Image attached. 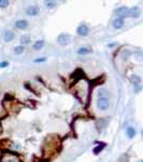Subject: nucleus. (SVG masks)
<instances>
[{
    "instance_id": "19",
    "label": "nucleus",
    "mask_w": 143,
    "mask_h": 162,
    "mask_svg": "<svg viewBox=\"0 0 143 162\" xmlns=\"http://www.w3.org/2000/svg\"><path fill=\"white\" fill-rule=\"evenodd\" d=\"M7 66H9V63L6 62V61H4V62L0 63V68H6Z\"/></svg>"
},
{
    "instance_id": "15",
    "label": "nucleus",
    "mask_w": 143,
    "mask_h": 162,
    "mask_svg": "<svg viewBox=\"0 0 143 162\" xmlns=\"http://www.w3.org/2000/svg\"><path fill=\"white\" fill-rule=\"evenodd\" d=\"M90 52H92V50H89V49L87 48H80L78 50V54H80V55H85V54H88Z\"/></svg>"
},
{
    "instance_id": "16",
    "label": "nucleus",
    "mask_w": 143,
    "mask_h": 162,
    "mask_svg": "<svg viewBox=\"0 0 143 162\" xmlns=\"http://www.w3.org/2000/svg\"><path fill=\"white\" fill-rule=\"evenodd\" d=\"M24 50H25V49H24V47L23 46H17L14 48V53L18 55V54H22L23 52H24Z\"/></svg>"
},
{
    "instance_id": "22",
    "label": "nucleus",
    "mask_w": 143,
    "mask_h": 162,
    "mask_svg": "<svg viewBox=\"0 0 143 162\" xmlns=\"http://www.w3.org/2000/svg\"><path fill=\"white\" fill-rule=\"evenodd\" d=\"M60 1H62V0H60Z\"/></svg>"
},
{
    "instance_id": "23",
    "label": "nucleus",
    "mask_w": 143,
    "mask_h": 162,
    "mask_svg": "<svg viewBox=\"0 0 143 162\" xmlns=\"http://www.w3.org/2000/svg\"><path fill=\"white\" fill-rule=\"evenodd\" d=\"M140 162H142V161H140Z\"/></svg>"
},
{
    "instance_id": "14",
    "label": "nucleus",
    "mask_w": 143,
    "mask_h": 162,
    "mask_svg": "<svg viewBox=\"0 0 143 162\" xmlns=\"http://www.w3.org/2000/svg\"><path fill=\"white\" fill-rule=\"evenodd\" d=\"M21 42H22V44H28L30 42V37L28 35H24L21 37Z\"/></svg>"
},
{
    "instance_id": "17",
    "label": "nucleus",
    "mask_w": 143,
    "mask_h": 162,
    "mask_svg": "<svg viewBox=\"0 0 143 162\" xmlns=\"http://www.w3.org/2000/svg\"><path fill=\"white\" fill-rule=\"evenodd\" d=\"M9 6V0H0V8L4 9Z\"/></svg>"
},
{
    "instance_id": "20",
    "label": "nucleus",
    "mask_w": 143,
    "mask_h": 162,
    "mask_svg": "<svg viewBox=\"0 0 143 162\" xmlns=\"http://www.w3.org/2000/svg\"><path fill=\"white\" fill-rule=\"evenodd\" d=\"M45 61H46L45 57H41V58H37V60H34V63H41V62H45Z\"/></svg>"
},
{
    "instance_id": "18",
    "label": "nucleus",
    "mask_w": 143,
    "mask_h": 162,
    "mask_svg": "<svg viewBox=\"0 0 143 162\" xmlns=\"http://www.w3.org/2000/svg\"><path fill=\"white\" fill-rule=\"evenodd\" d=\"M103 148H104V144H102L101 146H97V147H96L95 149H94V154H95V155H98L99 152H100V151L102 150V149H103Z\"/></svg>"
},
{
    "instance_id": "5",
    "label": "nucleus",
    "mask_w": 143,
    "mask_h": 162,
    "mask_svg": "<svg viewBox=\"0 0 143 162\" xmlns=\"http://www.w3.org/2000/svg\"><path fill=\"white\" fill-rule=\"evenodd\" d=\"M127 13H128V8L127 7H120L118 9L115 10V14L117 15V17H120V18L127 16Z\"/></svg>"
},
{
    "instance_id": "11",
    "label": "nucleus",
    "mask_w": 143,
    "mask_h": 162,
    "mask_svg": "<svg viewBox=\"0 0 143 162\" xmlns=\"http://www.w3.org/2000/svg\"><path fill=\"white\" fill-rule=\"evenodd\" d=\"M14 38H15V35L13 34V33H11V31H7L6 35H4V41H6V42H10V41H12Z\"/></svg>"
},
{
    "instance_id": "9",
    "label": "nucleus",
    "mask_w": 143,
    "mask_h": 162,
    "mask_svg": "<svg viewBox=\"0 0 143 162\" xmlns=\"http://www.w3.org/2000/svg\"><path fill=\"white\" fill-rule=\"evenodd\" d=\"M129 80H130V82H131L132 84H135V85H138L141 83V78L139 77V76H137V75H132V76H130Z\"/></svg>"
},
{
    "instance_id": "7",
    "label": "nucleus",
    "mask_w": 143,
    "mask_h": 162,
    "mask_svg": "<svg viewBox=\"0 0 143 162\" xmlns=\"http://www.w3.org/2000/svg\"><path fill=\"white\" fill-rule=\"evenodd\" d=\"M15 27H16L17 29L24 30V29H26L28 27V22L26 20H18L15 22Z\"/></svg>"
},
{
    "instance_id": "3",
    "label": "nucleus",
    "mask_w": 143,
    "mask_h": 162,
    "mask_svg": "<svg viewBox=\"0 0 143 162\" xmlns=\"http://www.w3.org/2000/svg\"><path fill=\"white\" fill-rule=\"evenodd\" d=\"M141 15V10L139 7H132V8L128 9V13L127 16L131 17V18H138Z\"/></svg>"
},
{
    "instance_id": "12",
    "label": "nucleus",
    "mask_w": 143,
    "mask_h": 162,
    "mask_svg": "<svg viewBox=\"0 0 143 162\" xmlns=\"http://www.w3.org/2000/svg\"><path fill=\"white\" fill-rule=\"evenodd\" d=\"M44 43H45L44 40H38V41H36V42H34V50H37V51H38V50H41V49L44 47Z\"/></svg>"
},
{
    "instance_id": "4",
    "label": "nucleus",
    "mask_w": 143,
    "mask_h": 162,
    "mask_svg": "<svg viewBox=\"0 0 143 162\" xmlns=\"http://www.w3.org/2000/svg\"><path fill=\"white\" fill-rule=\"evenodd\" d=\"M76 33H78V35L81 36V37H85V36H87L88 33H89V28L87 27V25L82 24V25H80L79 27L76 28Z\"/></svg>"
},
{
    "instance_id": "2",
    "label": "nucleus",
    "mask_w": 143,
    "mask_h": 162,
    "mask_svg": "<svg viewBox=\"0 0 143 162\" xmlns=\"http://www.w3.org/2000/svg\"><path fill=\"white\" fill-rule=\"evenodd\" d=\"M71 41V38L69 35L67 34H60L57 37V42L60 44V46H67V44H69Z\"/></svg>"
},
{
    "instance_id": "13",
    "label": "nucleus",
    "mask_w": 143,
    "mask_h": 162,
    "mask_svg": "<svg viewBox=\"0 0 143 162\" xmlns=\"http://www.w3.org/2000/svg\"><path fill=\"white\" fill-rule=\"evenodd\" d=\"M44 4L46 8L53 9L54 7L56 6V0H44Z\"/></svg>"
},
{
    "instance_id": "8",
    "label": "nucleus",
    "mask_w": 143,
    "mask_h": 162,
    "mask_svg": "<svg viewBox=\"0 0 143 162\" xmlns=\"http://www.w3.org/2000/svg\"><path fill=\"white\" fill-rule=\"evenodd\" d=\"M124 26V20L123 18H120V17H117V18H115L114 21H113V27H114L115 29H120L122 28Z\"/></svg>"
},
{
    "instance_id": "1",
    "label": "nucleus",
    "mask_w": 143,
    "mask_h": 162,
    "mask_svg": "<svg viewBox=\"0 0 143 162\" xmlns=\"http://www.w3.org/2000/svg\"><path fill=\"white\" fill-rule=\"evenodd\" d=\"M97 106L100 110H107L110 106L109 102V93L106 89H100L98 93V100H97Z\"/></svg>"
},
{
    "instance_id": "10",
    "label": "nucleus",
    "mask_w": 143,
    "mask_h": 162,
    "mask_svg": "<svg viewBox=\"0 0 143 162\" xmlns=\"http://www.w3.org/2000/svg\"><path fill=\"white\" fill-rule=\"evenodd\" d=\"M126 134H127V136H128L129 138H132V137L136 136L137 132H136L135 128H132V126H129V128H127V130H126Z\"/></svg>"
},
{
    "instance_id": "21",
    "label": "nucleus",
    "mask_w": 143,
    "mask_h": 162,
    "mask_svg": "<svg viewBox=\"0 0 143 162\" xmlns=\"http://www.w3.org/2000/svg\"><path fill=\"white\" fill-rule=\"evenodd\" d=\"M7 162H14V161H7Z\"/></svg>"
},
{
    "instance_id": "6",
    "label": "nucleus",
    "mask_w": 143,
    "mask_h": 162,
    "mask_svg": "<svg viewBox=\"0 0 143 162\" xmlns=\"http://www.w3.org/2000/svg\"><path fill=\"white\" fill-rule=\"evenodd\" d=\"M26 13H27V15H29V16H36V15H38V13H39V8L37 6H30L27 8Z\"/></svg>"
}]
</instances>
